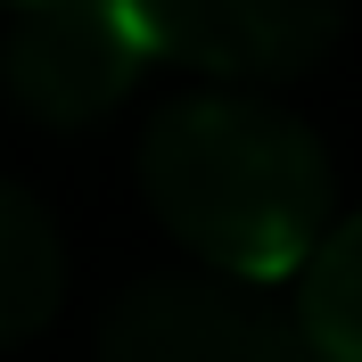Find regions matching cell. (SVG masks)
Listing matches in <instances>:
<instances>
[{
    "instance_id": "cell-3",
    "label": "cell",
    "mask_w": 362,
    "mask_h": 362,
    "mask_svg": "<svg viewBox=\"0 0 362 362\" xmlns=\"http://www.w3.org/2000/svg\"><path fill=\"white\" fill-rule=\"evenodd\" d=\"M99 362H321L296 321L239 280L148 272L107 305Z\"/></svg>"
},
{
    "instance_id": "cell-4",
    "label": "cell",
    "mask_w": 362,
    "mask_h": 362,
    "mask_svg": "<svg viewBox=\"0 0 362 362\" xmlns=\"http://www.w3.org/2000/svg\"><path fill=\"white\" fill-rule=\"evenodd\" d=\"M132 74L140 42L115 0H42V8H17L0 33V90L49 132L99 124L132 90Z\"/></svg>"
},
{
    "instance_id": "cell-6",
    "label": "cell",
    "mask_w": 362,
    "mask_h": 362,
    "mask_svg": "<svg viewBox=\"0 0 362 362\" xmlns=\"http://www.w3.org/2000/svg\"><path fill=\"white\" fill-rule=\"evenodd\" d=\"M296 338L321 362H362V214L329 223L296 264Z\"/></svg>"
},
{
    "instance_id": "cell-5",
    "label": "cell",
    "mask_w": 362,
    "mask_h": 362,
    "mask_svg": "<svg viewBox=\"0 0 362 362\" xmlns=\"http://www.w3.org/2000/svg\"><path fill=\"white\" fill-rule=\"evenodd\" d=\"M58 296H66V247H58L49 206L17 181H0V346L42 338Z\"/></svg>"
},
{
    "instance_id": "cell-1",
    "label": "cell",
    "mask_w": 362,
    "mask_h": 362,
    "mask_svg": "<svg viewBox=\"0 0 362 362\" xmlns=\"http://www.w3.org/2000/svg\"><path fill=\"white\" fill-rule=\"evenodd\" d=\"M140 198L206 272L288 280L329 230V148L255 90H181L140 132Z\"/></svg>"
},
{
    "instance_id": "cell-7",
    "label": "cell",
    "mask_w": 362,
    "mask_h": 362,
    "mask_svg": "<svg viewBox=\"0 0 362 362\" xmlns=\"http://www.w3.org/2000/svg\"><path fill=\"white\" fill-rule=\"evenodd\" d=\"M8 8H42V0H8Z\"/></svg>"
},
{
    "instance_id": "cell-2",
    "label": "cell",
    "mask_w": 362,
    "mask_h": 362,
    "mask_svg": "<svg viewBox=\"0 0 362 362\" xmlns=\"http://www.w3.org/2000/svg\"><path fill=\"white\" fill-rule=\"evenodd\" d=\"M140 58H173L214 83L313 74L346 33L354 0H115Z\"/></svg>"
}]
</instances>
